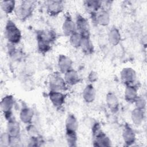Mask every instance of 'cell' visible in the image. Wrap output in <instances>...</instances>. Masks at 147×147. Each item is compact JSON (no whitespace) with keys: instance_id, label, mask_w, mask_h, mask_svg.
Returning <instances> with one entry per match:
<instances>
[{"instance_id":"6da1fadb","label":"cell","mask_w":147,"mask_h":147,"mask_svg":"<svg viewBox=\"0 0 147 147\" xmlns=\"http://www.w3.org/2000/svg\"><path fill=\"white\" fill-rule=\"evenodd\" d=\"M56 33L53 30H40L36 32L38 51L45 54L51 49L52 44L56 40Z\"/></svg>"},{"instance_id":"7a4b0ae2","label":"cell","mask_w":147,"mask_h":147,"mask_svg":"<svg viewBox=\"0 0 147 147\" xmlns=\"http://www.w3.org/2000/svg\"><path fill=\"white\" fill-rule=\"evenodd\" d=\"M65 137L69 146H76L78 129V121L73 114H68L65 120Z\"/></svg>"},{"instance_id":"3957f363","label":"cell","mask_w":147,"mask_h":147,"mask_svg":"<svg viewBox=\"0 0 147 147\" xmlns=\"http://www.w3.org/2000/svg\"><path fill=\"white\" fill-rule=\"evenodd\" d=\"M4 34L8 42L13 45L18 44L22 38L21 30L11 20H8L6 23Z\"/></svg>"},{"instance_id":"277c9868","label":"cell","mask_w":147,"mask_h":147,"mask_svg":"<svg viewBox=\"0 0 147 147\" xmlns=\"http://www.w3.org/2000/svg\"><path fill=\"white\" fill-rule=\"evenodd\" d=\"M37 2L36 1H23L16 7L15 13L18 19L24 21L29 18L33 13Z\"/></svg>"},{"instance_id":"5b68a950","label":"cell","mask_w":147,"mask_h":147,"mask_svg":"<svg viewBox=\"0 0 147 147\" xmlns=\"http://www.w3.org/2000/svg\"><path fill=\"white\" fill-rule=\"evenodd\" d=\"M93 145L96 146H109L111 141L102 130L100 124L98 122L94 123L92 127Z\"/></svg>"},{"instance_id":"8992f818","label":"cell","mask_w":147,"mask_h":147,"mask_svg":"<svg viewBox=\"0 0 147 147\" xmlns=\"http://www.w3.org/2000/svg\"><path fill=\"white\" fill-rule=\"evenodd\" d=\"M67 83L59 72L53 73L49 80V87L51 91L63 92L67 89Z\"/></svg>"},{"instance_id":"52a82bcc","label":"cell","mask_w":147,"mask_h":147,"mask_svg":"<svg viewBox=\"0 0 147 147\" xmlns=\"http://www.w3.org/2000/svg\"><path fill=\"white\" fill-rule=\"evenodd\" d=\"M14 105V98L11 95L5 96L1 102V109L5 118L7 120L13 117L12 110Z\"/></svg>"},{"instance_id":"ba28073f","label":"cell","mask_w":147,"mask_h":147,"mask_svg":"<svg viewBox=\"0 0 147 147\" xmlns=\"http://www.w3.org/2000/svg\"><path fill=\"white\" fill-rule=\"evenodd\" d=\"M75 24L76 31L82 36H90V26L87 20L78 13L76 16Z\"/></svg>"},{"instance_id":"9c48e42d","label":"cell","mask_w":147,"mask_h":147,"mask_svg":"<svg viewBox=\"0 0 147 147\" xmlns=\"http://www.w3.org/2000/svg\"><path fill=\"white\" fill-rule=\"evenodd\" d=\"M120 78L121 82L125 86L134 85L137 78L136 71L131 68H123L120 73Z\"/></svg>"},{"instance_id":"30bf717a","label":"cell","mask_w":147,"mask_h":147,"mask_svg":"<svg viewBox=\"0 0 147 147\" xmlns=\"http://www.w3.org/2000/svg\"><path fill=\"white\" fill-rule=\"evenodd\" d=\"M64 9L63 1H48L46 2L47 12L51 16H56L60 14Z\"/></svg>"},{"instance_id":"8fae6325","label":"cell","mask_w":147,"mask_h":147,"mask_svg":"<svg viewBox=\"0 0 147 147\" xmlns=\"http://www.w3.org/2000/svg\"><path fill=\"white\" fill-rule=\"evenodd\" d=\"M62 30L65 36L69 37L77 32L75 22L72 20V17L69 13H67L65 16V19L62 25Z\"/></svg>"},{"instance_id":"7c38bea8","label":"cell","mask_w":147,"mask_h":147,"mask_svg":"<svg viewBox=\"0 0 147 147\" xmlns=\"http://www.w3.org/2000/svg\"><path fill=\"white\" fill-rule=\"evenodd\" d=\"M48 96L52 105L57 109L63 106L66 98V95L63 92L51 90L49 92Z\"/></svg>"},{"instance_id":"4fadbf2b","label":"cell","mask_w":147,"mask_h":147,"mask_svg":"<svg viewBox=\"0 0 147 147\" xmlns=\"http://www.w3.org/2000/svg\"><path fill=\"white\" fill-rule=\"evenodd\" d=\"M6 132L13 138H20L21 132L20 125L13 117L7 120Z\"/></svg>"},{"instance_id":"5bb4252c","label":"cell","mask_w":147,"mask_h":147,"mask_svg":"<svg viewBox=\"0 0 147 147\" xmlns=\"http://www.w3.org/2000/svg\"><path fill=\"white\" fill-rule=\"evenodd\" d=\"M73 61L67 56L60 55L57 60V66L59 71L62 74H65L69 70L72 69Z\"/></svg>"},{"instance_id":"9a60e30c","label":"cell","mask_w":147,"mask_h":147,"mask_svg":"<svg viewBox=\"0 0 147 147\" xmlns=\"http://www.w3.org/2000/svg\"><path fill=\"white\" fill-rule=\"evenodd\" d=\"M102 1L96 0H87L83 1V5L90 14H91L92 18H94L98 11L101 8Z\"/></svg>"},{"instance_id":"2e32d148","label":"cell","mask_w":147,"mask_h":147,"mask_svg":"<svg viewBox=\"0 0 147 147\" xmlns=\"http://www.w3.org/2000/svg\"><path fill=\"white\" fill-rule=\"evenodd\" d=\"M122 137L124 142L127 146H130L136 141V133L131 127L126 124L122 131Z\"/></svg>"},{"instance_id":"e0dca14e","label":"cell","mask_w":147,"mask_h":147,"mask_svg":"<svg viewBox=\"0 0 147 147\" xmlns=\"http://www.w3.org/2000/svg\"><path fill=\"white\" fill-rule=\"evenodd\" d=\"M106 102L108 108L111 112L115 113L119 110V102L115 95V94L112 92H109L107 94L106 96Z\"/></svg>"},{"instance_id":"ac0fdd59","label":"cell","mask_w":147,"mask_h":147,"mask_svg":"<svg viewBox=\"0 0 147 147\" xmlns=\"http://www.w3.org/2000/svg\"><path fill=\"white\" fill-rule=\"evenodd\" d=\"M137 90L138 88L136 84L126 86L124 96L125 99L127 102L130 103H134V102L138 96Z\"/></svg>"},{"instance_id":"d6986e66","label":"cell","mask_w":147,"mask_h":147,"mask_svg":"<svg viewBox=\"0 0 147 147\" xmlns=\"http://www.w3.org/2000/svg\"><path fill=\"white\" fill-rule=\"evenodd\" d=\"M82 96L84 100L87 103H92L96 97V91L91 83L87 84L83 90Z\"/></svg>"},{"instance_id":"ffe728a7","label":"cell","mask_w":147,"mask_h":147,"mask_svg":"<svg viewBox=\"0 0 147 147\" xmlns=\"http://www.w3.org/2000/svg\"><path fill=\"white\" fill-rule=\"evenodd\" d=\"M96 22L102 26H107L110 21V16L109 11L100 9L94 18Z\"/></svg>"},{"instance_id":"44dd1931","label":"cell","mask_w":147,"mask_h":147,"mask_svg":"<svg viewBox=\"0 0 147 147\" xmlns=\"http://www.w3.org/2000/svg\"><path fill=\"white\" fill-rule=\"evenodd\" d=\"M64 79L67 84L69 86H74L79 83L80 81V78L78 72L73 68L64 74Z\"/></svg>"},{"instance_id":"7402d4cb","label":"cell","mask_w":147,"mask_h":147,"mask_svg":"<svg viewBox=\"0 0 147 147\" xmlns=\"http://www.w3.org/2000/svg\"><path fill=\"white\" fill-rule=\"evenodd\" d=\"M80 48L82 49L83 52L87 55H90L93 53L94 48L90 38V36H82Z\"/></svg>"},{"instance_id":"603a6c76","label":"cell","mask_w":147,"mask_h":147,"mask_svg":"<svg viewBox=\"0 0 147 147\" xmlns=\"http://www.w3.org/2000/svg\"><path fill=\"white\" fill-rule=\"evenodd\" d=\"M34 112L33 110L28 107H24L21 110L20 118L21 121L25 124H29L32 122L33 118Z\"/></svg>"},{"instance_id":"cb8c5ba5","label":"cell","mask_w":147,"mask_h":147,"mask_svg":"<svg viewBox=\"0 0 147 147\" xmlns=\"http://www.w3.org/2000/svg\"><path fill=\"white\" fill-rule=\"evenodd\" d=\"M108 40L110 43L114 45H117L121 41V36L119 30L116 27H112L108 33Z\"/></svg>"},{"instance_id":"d4e9b609","label":"cell","mask_w":147,"mask_h":147,"mask_svg":"<svg viewBox=\"0 0 147 147\" xmlns=\"http://www.w3.org/2000/svg\"><path fill=\"white\" fill-rule=\"evenodd\" d=\"M145 118V110L136 107L131 113V118L133 123L136 125L142 123Z\"/></svg>"},{"instance_id":"484cf974","label":"cell","mask_w":147,"mask_h":147,"mask_svg":"<svg viewBox=\"0 0 147 147\" xmlns=\"http://www.w3.org/2000/svg\"><path fill=\"white\" fill-rule=\"evenodd\" d=\"M15 1H2L1 2V8L6 14H11L16 9Z\"/></svg>"},{"instance_id":"4316f807","label":"cell","mask_w":147,"mask_h":147,"mask_svg":"<svg viewBox=\"0 0 147 147\" xmlns=\"http://www.w3.org/2000/svg\"><path fill=\"white\" fill-rule=\"evenodd\" d=\"M82 39V36L78 32H76L69 36V42L70 44L75 48H80Z\"/></svg>"},{"instance_id":"83f0119b","label":"cell","mask_w":147,"mask_h":147,"mask_svg":"<svg viewBox=\"0 0 147 147\" xmlns=\"http://www.w3.org/2000/svg\"><path fill=\"white\" fill-rule=\"evenodd\" d=\"M13 138L11 137L7 132L3 133L0 137V145L2 146H7L11 145Z\"/></svg>"},{"instance_id":"f1b7e54d","label":"cell","mask_w":147,"mask_h":147,"mask_svg":"<svg viewBox=\"0 0 147 147\" xmlns=\"http://www.w3.org/2000/svg\"><path fill=\"white\" fill-rule=\"evenodd\" d=\"M134 103L137 108L143 109V110L145 109L146 100L143 97L138 96L137 99L136 100V101L134 102Z\"/></svg>"},{"instance_id":"f546056e","label":"cell","mask_w":147,"mask_h":147,"mask_svg":"<svg viewBox=\"0 0 147 147\" xmlns=\"http://www.w3.org/2000/svg\"><path fill=\"white\" fill-rule=\"evenodd\" d=\"M98 79V75L97 73L95 71H91L88 76V80L90 82V83H92L94 82H95Z\"/></svg>"}]
</instances>
